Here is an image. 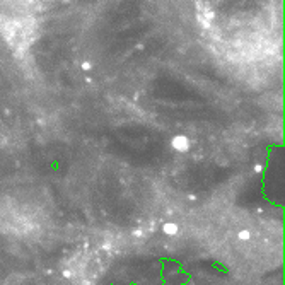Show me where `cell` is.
<instances>
[{
    "label": "cell",
    "mask_w": 285,
    "mask_h": 285,
    "mask_svg": "<svg viewBox=\"0 0 285 285\" xmlns=\"http://www.w3.org/2000/svg\"><path fill=\"white\" fill-rule=\"evenodd\" d=\"M238 239H239V241H250V239H251V233H250V231H239V233H238Z\"/></svg>",
    "instance_id": "obj_4"
},
{
    "label": "cell",
    "mask_w": 285,
    "mask_h": 285,
    "mask_svg": "<svg viewBox=\"0 0 285 285\" xmlns=\"http://www.w3.org/2000/svg\"><path fill=\"white\" fill-rule=\"evenodd\" d=\"M173 145L178 150H186V149H188V140H186V138H183V137H178V138H174Z\"/></svg>",
    "instance_id": "obj_3"
},
{
    "label": "cell",
    "mask_w": 285,
    "mask_h": 285,
    "mask_svg": "<svg viewBox=\"0 0 285 285\" xmlns=\"http://www.w3.org/2000/svg\"><path fill=\"white\" fill-rule=\"evenodd\" d=\"M0 29L5 36L7 43L17 53H24L29 48L34 31V22L29 17H15V15H5L0 22Z\"/></svg>",
    "instance_id": "obj_1"
},
{
    "label": "cell",
    "mask_w": 285,
    "mask_h": 285,
    "mask_svg": "<svg viewBox=\"0 0 285 285\" xmlns=\"http://www.w3.org/2000/svg\"><path fill=\"white\" fill-rule=\"evenodd\" d=\"M162 233L166 236H176L180 233V226H178L176 222H166L164 226H162Z\"/></svg>",
    "instance_id": "obj_2"
}]
</instances>
